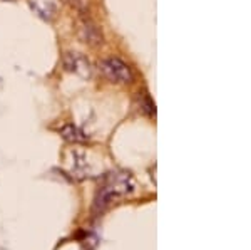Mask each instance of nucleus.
<instances>
[{"label":"nucleus","mask_w":251,"mask_h":250,"mask_svg":"<svg viewBox=\"0 0 251 250\" xmlns=\"http://www.w3.org/2000/svg\"><path fill=\"white\" fill-rule=\"evenodd\" d=\"M64 66H66L67 71L75 72V74L82 76V78H89L91 76V64L79 52H69L66 57H64Z\"/></svg>","instance_id":"obj_2"},{"label":"nucleus","mask_w":251,"mask_h":250,"mask_svg":"<svg viewBox=\"0 0 251 250\" xmlns=\"http://www.w3.org/2000/svg\"><path fill=\"white\" fill-rule=\"evenodd\" d=\"M80 32H82V39L86 40V42L92 44V46H96V44L100 42V39H102V35H100L99 29H97V26H94L92 22H84L82 27H80Z\"/></svg>","instance_id":"obj_3"},{"label":"nucleus","mask_w":251,"mask_h":250,"mask_svg":"<svg viewBox=\"0 0 251 250\" xmlns=\"http://www.w3.org/2000/svg\"><path fill=\"white\" fill-rule=\"evenodd\" d=\"M62 135L71 141H82L84 139V136H80V131L75 126H72V124H69V126L64 128Z\"/></svg>","instance_id":"obj_4"},{"label":"nucleus","mask_w":251,"mask_h":250,"mask_svg":"<svg viewBox=\"0 0 251 250\" xmlns=\"http://www.w3.org/2000/svg\"><path fill=\"white\" fill-rule=\"evenodd\" d=\"M100 72L111 83L126 84L132 81V72L129 69V66L117 57H109L106 60H102L100 62Z\"/></svg>","instance_id":"obj_1"}]
</instances>
